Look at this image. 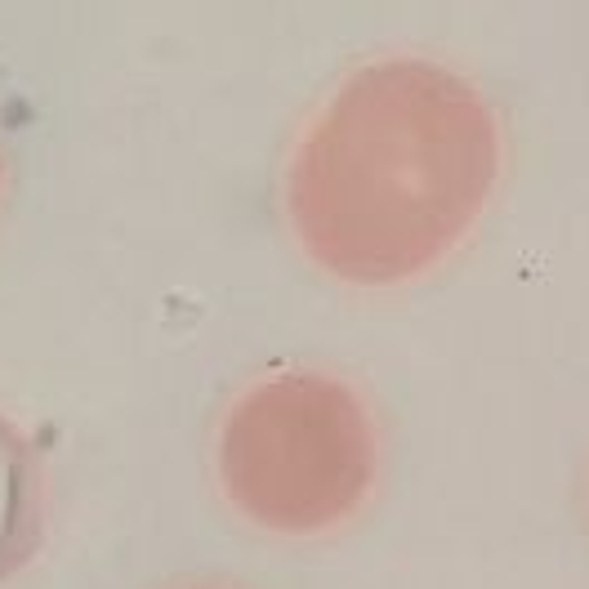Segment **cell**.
I'll list each match as a JSON object with an SVG mask.
<instances>
[{
    "label": "cell",
    "instance_id": "cell-5",
    "mask_svg": "<svg viewBox=\"0 0 589 589\" xmlns=\"http://www.w3.org/2000/svg\"><path fill=\"white\" fill-rule=\"evenodd\" d=\"M0 174H5V170H0Z\"/></svg>",
    "mask_w": 589,
    "mask_h": 589
},
{
    "label": "cell",
    "instance_id": "cell-3",
    "mask_svg": "<svg viewBox=\"0 0 589 589\" xmlns=\"http://www.w3.org/2000/svg\"><path fill=\"white\" fill-rule=\"evenodd\" d=\"M41 541V464L31 442L0 419V580L19 571Z\"/></svg>",
    "mask_w": 589,
    "mask_h": 589
},
{
    "label": "cell",
    "instance_id": "cell-2",
    "mask_svg": "<svg viewBox=\"0 0 589 589\" xmlns=\"http://www.w3.org/2000/svg\"><path fill=\"white\" fill-rule=\"evenodd\" d=\"M375 478V429L348 384L286 371L246 389L219 429V482L268 531L313 536L362 504Z\"/></svg>",
    "mask_w": 589,
    "mask_h": 589
},
{
    "label": "cell",
    "instance_id": "cell-1",
    "mask_svg": "<svg viewBox=\"0 0 589 589\" xmlns=\"http://www.w3.org/2000/svg\"><path fill=\"white\" fill-rule=\"evenodd\" d=\"M496 174L500 130L486 98L429 58H380L313 116L286 174V210L313 264L393 286L456 250Z\"/></svg>",
    "mask_w": 589,
    "mask_h": 589
},
{
    "label": "cell",
    "instance_id": "cell-4",
    "mask_svg": "<svg viewBox=\"0 0 589 589\" xmlns=\"http://www.w3.org/2000/svg\"><path fill=\"white\" fill-rule=\"evenodd\" d=\"M192 589H214V585H192Z\"/></svg>",
    "mask_w": 589,
    "mask_h": 589
}]
</instances>
